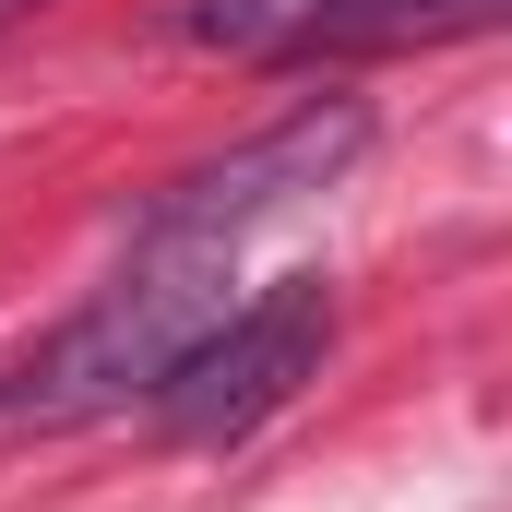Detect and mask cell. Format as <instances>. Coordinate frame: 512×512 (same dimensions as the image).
I'll return each mask as SVG.
<instances>
[{"label": "cell", "instance_id": "1", "mask_svg": "<svg viewBox=\"0 0 512 512\" xmlns=\"http://www.w3.org/2000/svg\"><path fill=\"white\" fill-rule=\"evenodd\" d=\"M227 251H131L120 286H96L60 334H36L12 370H0V429H84V417H120L191 358V334L227 310Z\"/></svg>", "mask_w": 512, "mask_h": 512}, {"label": "cell", "instance_id": "2", "mask_svg": "<svg viewBox=\"0 0 512 512\" xmlns=\"http://www.w3.org/2000/svg\"><path fill=\"white\" fill-rule=\"evenodd\" d=\"M358 155H370V108L358 96H310V108H286L274 131L203 155V167H179V179H155L131 203V251H227L239 227L310 203V191H334Z\"/></svg>", "mask_w": 512, "mask_h": 512}, {"label": "cell", "instance_id": "3", "mask_svg": "<svg viewBox=\"0 0 512 512\" xmlns=\"http://www.w3.org/2000/svg\"><path fill=\"white\" fill-rule=\"evenodd\" d=\"M322 358H334V286H322V274H286V286H262V298H227V310L191 334V358L143 393V405H155L167 441H239V429H262Z\"/></svg>", "mask_w": 512, "mask_h": 512}, {"label": "cell", "instance_id": "4", "mask_svg": "<svg viewBox=\"0 0 512 512\" xmlns=\"http://www.w3.org/2000/svg\"><path fill=\"white\" fill-rule=\"evenodd\" d=\"M501 0H310L298 60H358V48H417V36H465Z\"/></svg>", "mask_w": 512, "mask_h": 512}]
</instances>
